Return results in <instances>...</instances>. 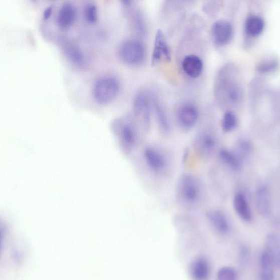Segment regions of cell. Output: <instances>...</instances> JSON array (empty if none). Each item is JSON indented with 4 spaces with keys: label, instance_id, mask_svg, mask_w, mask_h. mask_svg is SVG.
Listing matches in <instances>:
<instances>
[{
    "label": "cell",
    "instance_id": "7c38bea8",
    "mask_svg": "<svg viewBox=\"0 0 280 280\" xmlns=\"http://www.w3.org/2000/svg\"><path fill=\"white\" fill-rule=\"evenodd\" d=\"M170 62L171 56L169 46L167 43L162 30L159 29L155 37L154 49L152 56V65L156 64L161 59Z\"/></svg>",
    "mask_w": 280,
    "mask_h": 280
},
{
    "label": "cell",
    "instance_id": "4fadbf2b",
    "mask_svg": "<svg viewBox=\"0 0 280 280\" xmlns=\"http://www.w3.org/2000/svg\"><path fill=\"white\" fill-rule=\"evenodd\" d=\"M233 207L237 216L243 221L251 222L253 214L247 196L241 192H236L233 198Z\"/></svg>",
    "mask_w": 280,
    "mask_h": 280
},
{
    "label": "cell",
    "instance_id": "7a4b0ae2",
    "mask_svg": "<svg viewBox=\"0 0 280 280\" xmlns=\"http://www.w3.org/2000/svg\"><path fill=\"white\" fill-rule=\"evenodd\" d=\"M202 190L199 180L191 175H183L178 181L176 188V197L184 206L192 207L199 201Z\"/></svg>",
    "mask_w": 280,
    "mask_h": 280
},
{
    "label": "cell",
    "instance_id": "5b68a950",
    "mask_svg": "<svg viewBox=\"0 0 280 280\" xmlns=\"http://www.w3.org/2000/svg\"><path fill=\"white\" fill-rule=\"evenodd\" d=\"M133 109L136 116L140 117L146 130L151 126V99L148 93L141 91L137 93L134 98Z\"/></svg>",
    "mask_w": 280,
    "mask_h": 280
},
{
    "label": "cell",
    "instance_id": "8992f818",
    "mask_svg": "<svg viewBox=\"0 0 280 280\" xmlns=\"http://www.w3.org/2000/svg\"><path fill=\"white\" fill-rule=\"evenodd\" d=\"M116 134L125 151H132L138 142V133L134 124L125 122L116 129Z\"/></svg>",
    "mask_w": 280,
    "mask_h": 280
},
{
    "label": "cell",
    "instance_id": "8fae6325",
    "mask_svg": "<svg viewBox=\"0 0 280 280\" xmlns=\"http://www.w3.org/2000/svg\"><path fill=\"white\" fill-rule=\"evenodd\" d=\"M216 140L211 134L202 133L196 136L194 142L195 151L202 158H209L216 147Z\"/></svg>",
    "mask_w": 280,
    "mask_h": 280
},
{
    "label": "cell",
    "instance_id": "9a60e30c",
    "mask_svg": "<svg viewBox=\"0 0 280 280\" xmlns=\"http://www.w3.org/2000/svg\"><path fill=\"white\" fill-rule=\"evenodd\" d=\"M207 218L213 228L218 233L225 234L230 229V223L225 214L222 211L213 210L207 213Z\"/></svg>",
    "mask_w": 280,
    "mask_h": 280
},
{
    "label": "cell",
    "instance_id": "d4e9b609",
    "mask_svg": "<svg viewBox=\"0 0 280 280\" xmlns=\"http://www.w3.org/2000/svg\"><path fill=\"white\" fill-rule=\"evenodd\" d=\"M236 154L242 160L251 155L253 151L252 142L247 139L241 138L236 143Z\"/></svg>",
    "mask_w": 280,
    "mask_h": 280
},
{
    "label": "cell",
    "instance_id": "603a6c76",
    "mask_svg": "<svg viewBox=\"0 0 280 280\" xmlns=\"http://www.w3.org/2000/svg\"><path fill=\"white\" fill-rule=\"evenodd\" d=\"M279 67L278 59L275 57H267L259 62L255 70L261 74H269L275 72Z\"/></svg>",
    "mask_w": 280,
    "mask_h": 280
},
{
    "label": "cell",
    "instance_id": "6da1fadb",
    "mask_svg": "<svg viewBox=\"0 0 280 280\" xmlns=\"http://www.w3.org/2000/svg\"><path fill=\"white\" fill-rule=\"evenodd\" d=\"M231 65H226L220 71L216 83V88L221 93L226 101L236 105L242 98V88L237 79V73Z\"/></svg>",
    "mask_w": 280,
    "mask_h": 280
},
{
    "label": "cell",
    "instance_id": "cb8c5ba5",
    "mask_svg": "<svg viewBox=\"0 0 280 280\" xmlns=\"http://www.w3.org/2000/svg\"><path fill=\"white\" fill-rule=\"evenodd\" d=\"M238 120L234 112L227 111L224 113L221 121L223 132L227 133L233 131L237 126Z\"/></svg>",
    "mask_w": 280,
    "mask_h": 280
},
{
    "label": "cell",
    "instance_id": "30bf717a",
    "mask_svg": "<svg viewBox=\"0 0 280 280\" xmlns=\"http://www.w3.org/2000/svg\"><path fill=\"white\" fill-rule=\"evenodd\" d=\"M256 208L261 216H270L272 211L271 198L269 188L265 184H261L255 193Z\"/></svg>",
    "mask_w": 280,
    "mask_h": 280
},
{
    "label": "cell",
    "instance_id": "277c9868",
    "mask_svg": "<svg viewBox=\"0 0 280 280\" xmlns=\"http://www.w3.org/2000/svg\"><path fill=\"white\" fill-rule=\"evenodd\" d=\"M122 60L130 64H138L144 61L146 51L140 41L129 39L123 42L119 49Z\"/></svg>",
    "mask_w": 280,
    "mask_h": 280
},
{
    "label": "cell",
    "instance_id": "f546056e",
    "mask_svg": "<svg viewBox=\"0 0 280 280\" xmlns=\"http://www.w3.org/2000/svg\"><path fill=\"white\" fill-rule=\"evenodd\" d=\"M189 151L188 149H186V150H184L183 152V157H182V161L183 163L186 162L189 156Z\"/></svg>",
    "mask_w": 280,
    "mask_h": 280
},
{
    "label": "cell",
    "instance_id": "e0dca14e",
    "mask_svg": "<svg viewBox=\"0 0 280 280\" xmlns=\"http://www.w3.org/2000/svg\"><path fill=\"white\" fill-rule=\"evenodd\" d=\"M265 22L262 18L257 15L247 17L244 26L246 34L249 37L257 38L263 32Z\"/></svg>",
    "mask_w": 280,
    "mask_h": 280
},
{
    "label": "cell",
    "instance_id": "83f0119b",
    "mask_svg": "<svg viewBox=\"0 0 280 280\" xmlns=\"http://www.w3.org/2000/svg\"><path fill=\"white\" fill-rule=\"evenodd\" d=\"M67 53L70 58L76 63L82 61L83 56L82 52L79 49L74 46H70L67 49Z\"/></svg>",
    "mask_w": 280,
    "mask_h": 280
},
{
    "label": "cell",
    "instance_id": "484cf974",
    "mask_svg": "<svg viewBox=\"0 0 280 280\" xmlns=\"http://www.w3.org/2000/svg\"><path fill=\"white\" fill-rule=\"evenodd\" d=\"M217 280H237V274L233 268L224 266L217 272Z\"/></svg>",
    "mask_w": 280,
    "mask_h": 280
},
{
    "label": "cell",
    "instance_id": "2e32d148",
    "mask_svg": "<svg viewBox=\"0 0 280 280\" xmlns=\"http://www.w3.org/2000/svg\"><path fill=\"white\" fill-rule=\"evenodd\" d=\"M260 280H273L275 261L272 255L264 249L260 257Z\"/></svg>",
    "mask_w": 280,
    "mask_h": 280
},
{
    "label": "cell",
    "instance_id": "ba28073f",
    "mask_svg": "<svg viewBox=\"0 0 280 280\" xmlns=\"http://www.w3.org/2000/svg\"><path fill=\"white\" fill-rule=\"evenodd\" d=\"M147 168L154 174H160L165 169L167 163L164 155L157 149L147 147L143 152Z\"/></svg>",
    "mask_w": 280,
    "mask_h": 280
},
{
    "label": "cell",
    "instance_id": "5bb4252c",
    "mask_svg": "<svg viewBox=\"0 0 280 280\" xmlns=\"http://www.w3.org/2000/svg\"><path fill=\"white\" fill-rule=\"evenodd\" d=\"M182 68L184 72L190 78L196 79L201 75L204 64L199 57L190 55L183 59Z\"/></svg>",
    "mask_w": 280,
    "mask_h": 280
},
{
    "label": "cell",
    "instance_id": "44dd1931",
    "mask_svg": "<svg viewBox=\"0 0 280 280\" xmlns=\"http://www.w3.org/2000/svg\"><path fill=\"white\" fill-rule=\"evenodd\" d=\"M153 107L160 130L164 134H168L170 131V125L163 107L156 100L153 102Z\"/></svg>",
    "mask_w": 280,
    "mask_h": 280
},
{
    "label": "cell",
    "instance_id": "9c48e42d",
    "mask_svg": "<svg viewBox=\"0 0 280 280\" xmlns=\"http://www.w3.org/2000/svg\"><path fill=\"white\" fill-rule=\"evenodd\" d=\"M198 119V110L192 104H184L177 112V122L180 126L184 130L193 128L197 123Z\"/></svg>",
    "mask_w": 280,
    "mask_h": 280
},
{
    "label": "cell",
    "instance_id": "3957f363",
    "mask_svg": "<svg viewBox=\"0 0 280 280\" xmlns=\"http://www.w3.org/2000/svg\"><path fill=\"white\" fill-rule=\"evenodd\" d=\"M120 91V83L114 77L104 76L95 83L93 96L100 104H106L114 99Z\"/></svg>",
    "mask_w": 280,
    "mask_h": 280
},
{
    "label": "cell",
    "instance_id": "52a82bcc",
    "mask_svg": "<svg viewBox=\"0 0 280 280\" xmlns=\"http://www.w3.org/2000/svg\"><path fill=\"white\" fill-rule=\"evenodd\" d=\"M211 34L214 43L216 45L220 47L227 45L233 38V26L227 20H218L213 23Z\"/></svg>",
    "mask_w": 280,
    "mask_h": 280
},
{
    "label": "cell",
    "instance_id": "ffe728a7",
    "mask_svg": "<svg viewBox=\"0 0 280 280\" xmlns=\"http://www.w3.org/2000/svg\"><path fill=\"white\" fill-rule=\"evenodd\" d=\"M190 271L195 280H207L210 275V266L205 259L199 258L193 261Z\"/></svg>",
    "mask_w": 280,
    "mask_h": 280
},
{
    "label": "cell",
    "instance_id": "f1b7e54d",
    "mask_svg": "<svg viewBox=\"0 0 280 280\" xmlns=\"http://www.w3.org/2000/svg\"><path fill=\"white\" fill-rule=\"evenodd\" d=\"M135 23L137 28L139 32L144 34L146 33V26L144 20L140 15H137L135 17Z\"/></svg>",
    "mask_w": 280,
    "mask_h": 280
},
{
    "label": "cell",
    "instance_id": "4316f807",
    "mask_svg": "<svg viewBox=\"0 0 280 280\" xmlns=\"http://www.w3.org/2000/svg\"><path fill=\"white\" fill-rule=\"evenodd\" d=\"M85 18L87 21L94 23L98 20V10L96 5L89 3L85 6L84 9Z\"/></svg>",
    "mask_w": 280,
    "mask_h": 280
},
{
    "label": "cell",
    "instance_id": "7402d4cb",
    "mask_svg": "<svg viewBox=\"0 0 280 280\" xmlns=\"http://www.w3.org/2000/svg\"><path fill=\"white\" fill-rule=\"evenodd\" d=\"M264 249L271 255L276 265L279 263V239L278 236L275 234L268 235L265 241Z\"/></svg>",
    "mask_w": 280,
    "mask_h": 280
},
{
    "label": "cell",
    "instance_id": "d6986e66",
    "mask_svg": "<svg viewBox=\"0 0 280 280\" xmlns=\"http://www.w3.org/2000/svg\"><path fill=\"white\" fill-rule=\"evenodd\" d=\"M219 156L222 162L231 170L239 172L242 169L243 160L236 153L222 148L219 151Z\"/></svg>",
    "mask_w": 280,
    "mask_h": 280
},
{
    "label": "cell",
    "instance_id": "ac0fdd59",
    "mask_svg": "<svg viewBox=\"0 0 280 280\" xmlns=\"http://www.w3.org/2000/svg\"><path fill=\"white\" fill-rule=\"evenodd\" d=\"M77 15V9L71 3H65L62 5L58 15V23L63 28L69 27L75 21Z\"/></svg>",
    "mask_w": 280,
    "mask_h": 280
}]
</instances>
